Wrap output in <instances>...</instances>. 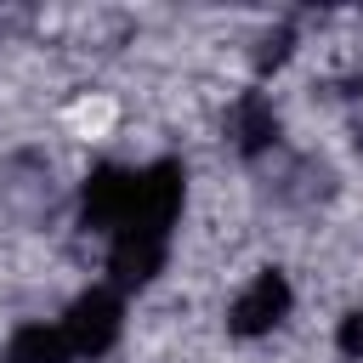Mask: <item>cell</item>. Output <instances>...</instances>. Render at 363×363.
<instances>
[{
    "label": "cell",
    "instance_id": "cell-1",
    "mask_svg": "<svg viewBox=\"0 0 363 363\" xmlns=\"http://www.w3.org/2000/svg\"><path fill=\"white\" fill-rule=\"evenodd\" d=\"M136 193H142V170L96 164V170L85 176V193H79V227L113 238V233L136 216Z\"/></svg>",
    "mask_w": 363,
    "mask_h": 363
},
{
    "label": "cell",
    "instance_id": "cell-2",
    "mask_svg": "<svg viewBox=\"0 0 363 363\" xmlns=\"http://www.w3.org/2000/svg\"><path fill=\"white\" fill-rule=\"evenodd\" d=\"M125 329V306H119V289H85L68 318H62V340L74 357H102Z\"/></svg>",
    "mask_w": 363,
    "mask_h": 363
},
{
    "label": "cell",
    "instance_id": "cell-3",
    "mask_svg": "<svg viewBox=\"0 0 363 363\" xmlns=\"http://www.w3.org/2000/svg\"><path fill=\"white\" fill-rule=\"evenodd\" d=\"M284 312H289V278H284V272H255V278L238 289V301H233V312H227V329L244 335V340H255V335L278 329Z\"/></svg>",
    "mask_w": 363,
    "mask_h": 363
},
{
    "label": "cell",
    "instance_id": "cell-4",
    "mask_svg": "<svg viewBox=\"0 0 363 363\" xmlns=\"http://www.w3.org/2000/svg\"><path fill=\"white\" fill-rule=\"evenodd\" d=\"M278 113H272V102L261 96V91H244L238 102H233V113H227V136H233V147L244 153V159H261V153H272L278 147Z\"/></svg>",
    "mask_w": 363,
    "mask_h": 363
},
{
    "label": "cell",
    "instance_id": "cell-5",
    "mask_svg": "<svg viewBox=\"0 0 363 363\" xmlns=\"http://www.w3.org/2000/svg\"><path fill=\"white\" fill-rule=\"evenodd\" d=\"M0 363H74V352H68L62 329H45V323H23V329L6 340Z\"/></svg>",
    "mask_w": 363,
    "mask_h": 363
},
{
    "label": "cell",
    "instance_id": "cell-6",
    "mask_svg": "<svg viewBox=\"0 0 363 363\" xmlns=\"http://www.w3.org/2000/svg\"><path fill=\"white\" fill-rule=\"evenodd\" d=\"M289 45H295V28H278V34H267V45L255 51V68L267 74V68H278L284 57H289Z\"/></svg>",
    "mask_w": 363,
    "mask_h": 363
},
{
    "label": "cell",
    "instance_id": "cell-7",
    "mask_svg": "<svg viewBox=\"0 0 363 363\" xmlns=\"http://www.w3.org/2000/svg\"><path fill=\"white\" fill-rule=\"evenodd\" d=\"M340 352H346V357H363V306H352V312L340 318Z\"/></svg>",
    "mask_w": 363,
    "mask_h": 363
},
{
    "label": "cell",
    "instance_id": "cell-8",
    "mask_svg": "<svg viewBox=\"0 0 363 363\" xmlns=\"http://www.w3.org/2000/svg\"><path fill=\"white\" fill-rule=\"evenodd\" d=\"M352 102H357V142H363V79L352 85Z\"/></svg>",
    "mask_w": 363,
    "mask_h": 363
}]
</instances>
